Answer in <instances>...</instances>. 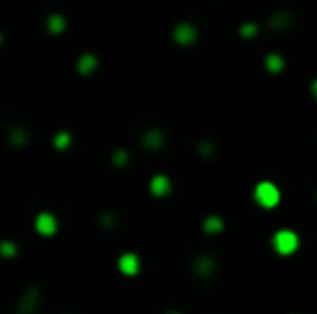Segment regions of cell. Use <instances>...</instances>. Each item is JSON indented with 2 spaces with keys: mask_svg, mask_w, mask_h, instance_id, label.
Masks as SVG:
<instances>
[{
  "mask_svg": "<svg viewBox=\"0 0 317 314\" xmlns=\"http://www.w3.org/2000/svg\"><path fill=\"white\" fill-rule=\"evenodd\" d=\"M313 91H315V95H317V82H315V84H313Z\"/></svg>",
  "mask_w": 317,
  "mask_h": 314,
  "instance_id": "4",
  "label": "cell"
},
{
  "mask_svg": "<svg viewBox=\"0 0 317 314\" xmlns=\"http://www.w3.org/2000/svg\"><path fill=\"white\" fill-rule=\"evenodd\" d=\"M255 198L261 207H274L278 202V190L272 183H259L255 190Z\"/></svg>",
  "mask_w": 317,
  "mask_h": 314,
  "instance_id": "1",
  "label": "cell"
},
{
  "mask_svg": "<svg viewBox=\"0 0 317 314\" xmlns=\"http://www.w3.org/2000/svg\"><path fill=\"white\" fill-rule=\"evenodd\" d=\"M267 67H270V71H281L283 61L276 54H272V56H267Z\"/></svg>",
  "mask_w": 317,
  "mask_h": 314,
  "instance_id": "3",
  "label": "cell"
},
{
  "mask_svg": "<svg viewBox=\"0 0 317 314\" xmlns=\"http://www.w3.org/2000/svg\"><path fill=\"white\" fill-rule=\"evenodd\" d=\"M274 248L278 254H291L298 248V237L291 230H281L274 237Z\"/></svg>",
  "mask_w": 317,
  "mask_h": 314,
  "instance_id": "2",
  "label": "cell"
}]
</instances>
